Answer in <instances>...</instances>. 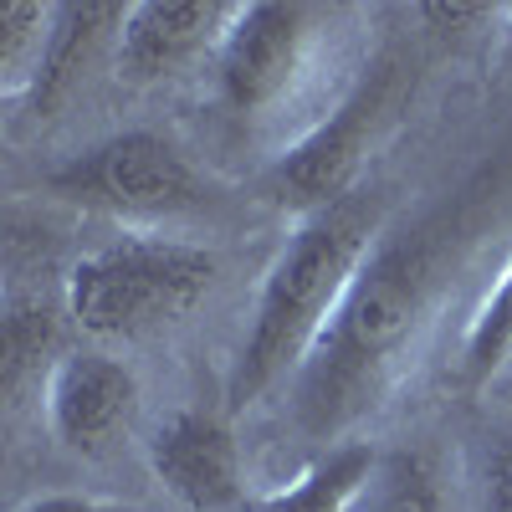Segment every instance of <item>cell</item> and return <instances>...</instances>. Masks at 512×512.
Here are the masks:
<instances>
[{
    "label": "cell",
    "mask_w": 512,
    "mask_h": 512,
    "mask_svg": "<svg viewBox=\"0 0 512 512\" xmlns=\"http://www.w3.org/2000/svg\"><path fill=\"white\" fill-rule=\"evenodd\" d=\"M461 231V216L441 205L379 236L308 364L297 369L292 415L303 436L333 441L379 405V395L410 359L420 328L431 323L441 287L451 282Z\"/></svg>",
    "instance_id": "6da1fadb"
},
{
    "label": "cell",
    "mask_w": 512,
    "mask_h": 512,
    "mask_svg": "<svg viewBox=\"0 0 512 512\" xmlns=\"http://www.w3.org/2000/svg\"><path fill=\"white\" fill-rule=\"evenodd\" d=\"M379 231H384V190H354L303 216L297 236L282 246L277 267L267 272L251 328L241 338L236 374H231L236 405H251L282 374L308 364L328 318L354 287L369 251L379 246Z\"/></svg>",
    "instance_id": "7a4b0ae2"
},
{
    "label": "cell",
    "mask_w": 512,
    "mask_h": 512,
    "mask_svg": "<svg viewBox=\"0 0 512 512\" xmlns=\"http://www.w3.org/2000/svg\"><path fill=\"white\" fill-rule=\"evenodd\" d=\"M216 256L190 241L128 236L88 251L67 277V313L93 338H139L180 323L216 287Z\"/></svg>",
    "instance_id": "3957f363"
},
{
    "label": "cell",
    "mask_w": 512,
    "mask_h": 512,
    "mask_svg": "<svg viewBox=\"0 0 512 512\" xmlns=\"http://www.w3.org/2000/svg\"><path fill=\"white\" fill-rule=\"evenodd\" d=\"M400 82H405L400 57H379L354 82V93L338 103V113L267 169L262 195L282 210H297V216H313V210L354 195L364 154H369L374 134L390 123V113L400 103Z\"/></svg>",
    "instance_id": "277c9868"
},
{
    "label": "cell",
    "mask_w": 512,
    "mask_h": 512,
    "mask_svg": "<svg viewBox=\"0 0 512 512\" xmlns=\"http://www.w3.org/2000/svg\"><path fill=\"white\" fill-rule=\"evenodd\" d=\"M52 190L113 216H190L205 205L195 164L159 134H118L52 175Z\"/></svg>",
    "instance_id": "5b68a950"
},
{
    "label": "cell",
    "mask_w": 512,
    "mask_h": 512,
    "mask_svg": "<svg viewBox=\"0 0 512 512\" xmlns=\"http://www.w3.org/2000/svg\"><path fill=\"white\" fill-rule=\"evenodd\" d=\"M313 21H318V11L277 6V0L236 11L221 52H216L221 103L236 118H262L292 93V82L303 77V62H308Z\"/></svg>",
    "instance_id": "8992f818"
},
{
    "label": "cell",
    "mask_w": 512,
    "mask_h": 512,
    "mask_svg": "<svg viewBox=\"0 0 512 512\" xmlns=\"http://www.w3.org/2000/svg\"><path fill=\"white\" fill-rule=\"evenodd\" d=\"M139 410V379L123 359L77 349L47 374V420L52 436L77 456H103Z\"/></svg>",
    "instance_id": "52a82bcc"
},
{
    "label": "cell",
    "mask_w": 512,
    "mask_h": 512,
    "mask_svg": "<svg viewBox=\"0 0 512 512\" xmlns=\"http://www.w3.org/2000/svg\"><path fill=\"white\" fill-rule=\"evenodd\" d=\"M149 466L159 487L185 512H236L246 497L241 446L231 436V425L210 410L169 415L149 441Z\"/></svg>",
    "instance_id": "ba28073f"
},
{
    "label": "cell",
    "mask_w": 512,
    "mask_h": 512,
    "mask_svg": "<svg viewBox=\"0 0 512 512\" xmlns=\"http://www.w3.org/2000/svg\"><path fill=\"white\" fill-rule=\"evenodd\" d=\"M236 11L241 6H226V0H139V6H128V21L118 31V77L134 88L180 77L200 52H221Z\"/></svg>",
    "instance_id": "9c48e42d"
},
{
    "label": "cell",
    "mask_w": 512,
    "mask_h": 512,
    "mask_svg": "<svg viewBox=\"0 0 512 512\" xmlns=\"http://www.w3.org/2000/svg\"><path fill=\"white\" fill-rule=\"evenodd\" d=\"M128 21V6H108V0H88V6H57V21H52V47H47V62H41V77L31 88V108L36 113H52L72 88L77 77H88V67L98 62V52L108 41H118Z\"/></svg>",
    "instance_id": "30bf717a"
},
{
    "label": "cell",
    "mask_w": 512,
    "mask_h": 512,
    "mask_svg": "<svg viewBox=\"0 0 512 512\" xmlns=\"http://www.w3.org/2000/svg\"><path fill=\"white\" fill-rule=\"evenodd\" d=\"M57 349V313L47 297H11L6 303V323H0V390H6V405L16 410L26 384L47 369Z\"/></svg>",
    "instance_id": "8fae6325"
},
{
    "label": "cell",
    "mask_w": 512,
    "mask_h": 512,
    "mask_svg": "<svg viewBox=\"0 0 512 512\" xmlns=\"http://www.w3.org/2000/svg\"><path fill=\"white\" fill-rule=\"evenodd\" d=\"M374 466H379V456L369 446H338L292 492H277L251 512H354L374 477Z\"/></svg>",
    "instance_id": "7c38bea8"
},
{
    "label": "cell",
    "mask_w": 512,
    "mask_h": 512,
    "mask_svg": "<svg viewBox=\"0 0 512 512\" xmlns=\"http://www.w3.org/2000/svg\"><path fill=\"white\" fill-rule=\"evenodd\" d=\"M354 512H451L441 472L425 451H390L359 497Z\"/></svg>",
    "instance_id": "4fadbf2b"
},
{
    "label": "cell",
    "mask_w": 512,
    "mask_h": 512,
    "mask_svg": "<svg viewBox=\"0 0 512 512\" xmlns=\"http://www.w3.org/2000/svg\"><path fill=\"white\" fill-rule=\"evenodd\" d=\"M52 21L57 6H36V0H11L0 11V93L6 98H31L52 47Z\"/></svg>",
    "instance_id": "5bb4252c"
},
{
    "label": "cell",
    "mask_w": 512,
    "mask_h": 512,
    "mask_svg": "<svg viewBox=\"0 0 512 512\" xmlns=\"http://www.w3.org/2000/svg\"><path fill=\"white\" fill-rule=\"evenodd\" d=\"M512 359V267L502 272L497 292L487 297V308L477 313L472 333L461 344V384H487L502 364Z\"/></svg>",
    "instance_id": "9a60e30c"
},
{
    "label": "cell",
    "mask_w": 512,
    "mask_h": 512,
    "mask_svg": "<svg viewBox=\"0 0 512 512\" xmlns=\"http://www.w3.org/2000/svg\"><path fill=\"white\" fill-rule=\"evenodd\" d=\"M477 487H482V512H512V436H487Z\"/></svg>",
    "instance_id": "2e32d148"
},
{
    "label": "cell",
    "mask_w": 512,
    "mask_h": 512,
    "mask_svg": "<svg viewBox=\"0 0 512 512\" xmlns=\"http://www.w3.org/2000/svg\"><path fill=\"white\" fill-rule=\"evenodd\" d=\"M420 21H431L441 36H466V26H482L492 21L497 11L492 6H466V0H456V6H415Z\"/></svg>",
    "instance_id": "e0dca14e"
},
{
    "label": "cell",
    "mask_w": 512,
    "mask_h": 512,
    "mask_svg": "<svg viewBox=\"0 0 512 512\" xmlns=\"http://www.w3.org/2000/svg\"><path fill=\"white\" fill-rule=\"evenodd\" d=\"M16 512H144L134 502H103V497H77V492H57V497H36Z\"/></svg>",
    "instance_id": "ac0fdd59"
},
{
    "label": "cell",
    "mask_w": 512,
    "mask_h": 512,
    "mask_svg": "<svg viewBox=\"0 0 512 512\" xmlns=\"http://www.w3.org/2000/svg\"><path fill=\"white\" fill-rule=\"evenodd\" d=\"M507 67H512V26H507Z\"/></svg>",
    "instance_id": "d6986e66"
}]
</instances>
